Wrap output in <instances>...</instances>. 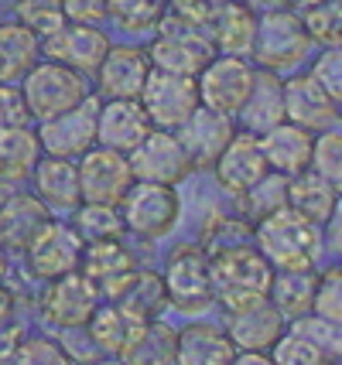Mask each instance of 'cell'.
<instances>
[{
    "instance_id": "cell-4",
    "label": "cell",
    "mask_w": 342,
    "mask_h": 365,
    "mask_svg": "<svg viewBox=\"0 0 342 365\" xmlns=\"http://www.w3.org/2000/svg\"><path fill=\"white\" fill-rule=\"evenodd\" d=\"M161 284L168 307H175L185 318H198L212 307V284H209V256L198 242H178L164 259Z\"/></svg>"
},
{
    "instance_id": "cell-21",
    "label": "cell",
    "mask_w": 342,
    "mask_h": 365,
    "mask_svg": "<svg viewBox=\"0 0 342 365\" xmlns=\"http://www.w3.org/2000/svg\"><path fill=\"white\" fill-rule=\"evenodd\" d=\"M223 331L229 334L236 351H271V345L288 331V318L267 297L261 304H250L243 311L226 314V328Z\"/></svg>"
},
{
    "instance_id": "cell-50",
    "label": "cell",
    "mask_w": 342,
    "mask_h": 365,
    "mask_svg": "<svg viewBox=\"0 0 342 365\" xmlns=\"http://www.w3.org/2000/svg\"><path fill=\"white\" fill-rule=\"evenodd\" d=\"M62 14L76 24H99L106 21V0H62Z\"/></svg>"
},
{
    "instance_id": "cell-53",
    "label": "cell",
    "mask_w": 342,
    "mask_h": 365,
    "mask_svg": "<svg viewBox=\"0 0 342 365\" xmlns=\"http://www.w3.org/2000/svg\"><path fill=\"white\" fill-rule=\"evenodd\" d=\"M17 338H21V328H17L14 321H11V324H4V328H0V355H4V351L11 349V345H14Z\"/></svg>"
},
{
    "instance_id": "cell-44",
    "label": "cell",
    "mask_w": 342,
    "mask_h": 365,
    "mask_svg": "<svg viewBox=\"0 0 342 365\" xmlns=\"http://www.w3.org/2000/svg\"><path fill=\"white\" fill-rule=\"evenodd\" d=\"M308 171H315L318 178H326L328 185L342 188V133H339V127L315 133Z\"/></svg>"
},
{
    "instance_id": "cell-47",
    "label": "cell",
    "mask_w": 342,
    "mask_h": 365,
    "mask_svg": "<svg viewBox=\"0 0 342 365\" xmlns=\"http://www.w3.org/2000/svg\"><path fill=\"white\" fill-rule=\"evenodd\" d=\"M226 0H164V14L181 21V24H192V28H209V21L219 14Z\"/></svg>"
},
{
    "instance_id": "cell-20",
    "label": "cell",
    "mask_w": 342,
    "mask_h": 365,
    "mask_svg": "<svg viewBox=\"0 0 342 365\" xmlns=\"http://www.w3.org/2000/svg\"><path fill=\"white\" fill-rule=\"evenodd\" d=\"M151 120L137 99H103L96 113V143L120 154H131L147 137Z\"/></svg>"
},
{
    "instance_id": "cell-39",
    "label": "cell",
    "mask_w": 342,
    "mask_h": 365,
    "mask_svg": "<svg viewBox=\"0 0 342 365\" xmlns=\"http://www.w3.org/2000/svg\"><path fill=\"white\" fill-rule=\"evenodd\" d=\"M124 359L131 365H175V331L161 318L147 321L141 338Z\"/></svg>"
},
{
    "instance_id": "cell-36",
    "label": "cell",
    "mask_w": 342,
    "mask_h": 365,
    "mask_svg": "<svg viewBox=\"0 0 342 365\" xmlns=\"http://www.w3.org/2000/svg\"><path fill=\"white\" fill-rule=\"evenodd\" d=\"M236 202H240V208H236L240 215H246L250 222H261L263 215H274L281 208H288V178L277 175V171H267L253 188L236 195Z\"/></svg>"
},
{
    "instance_id": "cell-27",
    "label": "cell",
    "mask_w": 342,
    "mask_h": 365,
    "mask_svg": "<svg viewBox=\"0 0 342 365\" xmlns=\"http://www.w3.org/2000/svg\"><path fill=\"white\" fill-rule=\"evenodd\" d=\"M28 178H31V191L51 212H72L79 205V171H76V160L41 154Z\"/></svg>"
},
{
    "instance_id": "cell-41",
    "label": "cell",
    "mask_w": 342,
    "mask_h": 365,
    "mask_svg": "<svg viewBox=\"0 0 342 365\" xmlns=\"http://www.w3.org/2000/svg\"><path fill=\"white\" fill-rule=\"evenodd\" d=\"M311 45H339L342 34V4L339 0H318L298 11Z\"/></svg>"
},
{
    "instance_id": "cell-11",
    "label": "cell",
    "mask_w": 342,
    "mask_h": 365,
    "mask_svg": "<svg viewBox=\"0 0 342 365\" xmlns=\"http://www.w3.org/2000/svg\"><path fill=\"white\" fill-rule=\"evenodd\" d=\"M24 253V270L34 280H55L62 273L79 270V253H82V239L69 222L51 215L49 222L38 229V236L21 250Z\"/></svg>"
},
{
    "instance_id": "cell-23",
    "label": "cell",
    "mask_w": 342,
    "mask_h": 365,
    "mask_svg": "<svg viewBox=\"0 0 342 365\" xmlns=\"http://www.w3.org/2000/svg\"><path fill=\"white\" fill-rule=\"evenodd\" d=\"M144 324H147L144 318L131 314L127 307H120L116 301H99L96 311H93V318L86 321L82 331L89 334V341H93L99 351L124 359V355L134 349V341L141 338Z\"/></svg>"
},
{
    "instance_id": "cell-1",
    "label": "cell",
    "mask_w": 342,
    "mask_h": 365,
    "mask_svg": "<svg viewBox=\"0 0 342 365\" xmlns=\"http://www.w3.org/2000/svg\"><path fill=\"white\" fill-rule=\"evenodd\" d=\"M271 280H274V267L263 259L257 246H240L229 253L209 256L212 304H219L226 314L267 301Z\"/></svg>"
},
{
    "instance_id": "cell-10",
    "label": "cell",
    "mask_w": 342,
    "mask_h": 365,
    "mask_svg": "<svg viewBox=\"0 0 342 365\" xmlns=\"http://www.w3.org/2000/svg\"><path fill=\"white\" fill-rule=\"evenodd\" d=\"M127 160H131L134 181H154V185H175V188L196 171L178 133L161 127L147 130V137L127 154Z\"/></svg>"
},
{
    "instance_id": "cell-7",
    "label": "cell",
    "mask_w": 342,
    "mask_h": 365,
    "mask_svg": "<svg viewBox=\"0 0 342 365\" xmlns=\"http://www.w3.org/2000/svg\"><path fill=\"white\" fill-rule=\"evenodd\" d=\"M158 28H161L158 38L147 45L151 68H158V72L196 79L198 72H202V65L216 55L209 45V34H202V28L181 24V21H175V17H168V14L158 21Z\"/></svg>"
},
{
    "instance_id": "cell-49",
    "label": "cell",
    "mask_w": 342,
    "mask_h": 365,
    "mask_svg": "<svg viewBox=\"0 0 342 365\" xmlns=\"http://www.w3.org/2000/svg\"><path fill=\"white\" fill-rule=\"evenodd\" d=\"M28 123H31V113L24 103V93L14 82H0V130L28 127Z\"/></svg>"
},
{
    "instance_id": "cell-26",
    "label": "cell",
    "mask_w": 342,
    "mask_h": 365,
    "mask_svg": "<svg viewBox=\"0 0 342 365\" xmlns=\"http://www.w3.org/2000/svg\"><path fill=\"white\" fill-rule=\"evenodd\" d=\"M236 120H240L243 133H253V137H261L271 127L284 123V79L271 68H257L250 96L236 110Z\"/></svg>"
},
{
    "instance_id": "cell-33",
    "label": "cell",
    "mask_w": 342,
    "mask_h": 365,
    "mask_svg": "<svg viewBox=\"0 0 342 365\" xmlns=\"http://www.w3.org/2000/svg\"><path fill=\"white\" fill-rule=\"evenodd\" d=\"M41 140H38V130L31 127H11L0 130V178L7 181H28V175L34 171V164L41 158Z\"/></svg>"
},
{
    "instance_id": "cell-9",
    "label": "cell",
    "mask_w": 342,
    "mask_h": 365,
    "mask_svg": "<svg viewBox=\"0 0 342 365\" xmlns=\"http://www.w3.org/2000/svg\"><path fill=\"white\" fill-rule=\"evenodd\" d=\"M257 76V65L240 55H212L209 62L202 65V72L196 76L198 89V106H209L216 113L236 116V110L246 103L250 86Z\"/></svg>"
},
{
    "instance_id": "cell-18",
    "label": "cell",
    "mask_w": 342,
    "mask_h": 365,
    "mask_svg": "<svg viewBox=\"0 0 342 365\" xmlns=\"http://www.w3.org/2000/svg\"><path fill=\"white\" fill-rule=\"evenodd\" d=\"M178 140L185 147V154L192 160V168L196 171H206L216 164V158L223 154V147L229 143V137L236 133V123H233V116L226 113H216L209 106H196L192 116L181 123L178 130Z\"/></svg>"
},
{
    "instance_id": "cell-31",
    "label": "cell",
    "mask_w": 342,
    "mask_h": 365,
    "mask_svg": "<svg viewBox=\"0 0 342 365\" xmlns=\"http://www.w3.org/2000/svg\"><path fill=\"white\" fill-rule=\"evenodd\" d=\"M288 208L298 212L301 219L322 225L332 215H339V188L328 185L315 171H301V175L288 178Z\"/></svg>"
},
{
    "instance_id": "cell-37",
    "label": "cell",
    "mask_w": 342,
    "mask_h": 365,
    "mask_svg": "<svg viewBox=\"0 0 342 365\" xmlns=\"http://www.w3.org/2000/svg\"><path fill=\"white\" fill-rule=\"evenodd\" d=\"M69 225L79 232L82 242H93V239H110V236H127L124 232V219H120V208L116 205H96V202H79L72 208V219Z\"/></svg>"
},
{
    "instance_id": "cell-34",
    "label": "cell",
    "mask_w": 342,
    "mask_h": 365,
    "mask_svg": "<svg viewBox=\"0 0 342 365\" xmlns=\"http://www.w3.org/2000/svg\"><path fill=\"white\" fill-rule=\"evenodd\" d=\"M198 246L206 256H219L240 246H253V222L240 212H212L198 229Z\"/></svg>"
},
{
    "instance_id": "cell-43",
    "label": "cell",
    "mask_w": 342,
    "mask_h": 365,
    "mask_svg": "<svg viewBox=\"0 0 342 365\" xmlns=\"http://www.w3.org/2000/svg\"><path fill=\"white\" fill-rule=\"evenodd\" d=\"M311 314L332 321V324H342V267L339 263H332V267L315 273Z\"/></svg>"
},
{
    "instance_id": "cell-14",
    "label": "cell",
    "mask_w": 342,
    "mask_h": 365,
    "mask_svg": "<svg viewBox=\"0 0 342 365\" xmlns=\"http://www.w3.org/2000/svg\"><path fill=\"white\" fill-rule=\"evenodd\" d=\"M96 113H99V99L89 93L79 106L59 113L51 120H41V127H38L41 150L69 160L82 158L89 147H96Z\"/></svg>"
},
{
    "instance_id": "cell-29",
    "label": "cell",
    "mask_w": 342,
    "mask_h": 365,
    "mask_svg": "<svg viewBox=\"0 0 342 365\" xmlns=\"http://www.w3.org/2000/svg\"><path fill=\"white\" fill-rule=\"evenodd\" d=\"M209 45L219 55H240L250 58L253 48V34H257V11L246 7L240 0H226L219 7V14L209 21Z\"/></svg>"
},
{
    "instance_id": "cell-54",
    "label": "cell",
    "mask_w": 342,
    "mask_h": 365,
    "mask_svg": "<svg viewBox=\"0 0 342 365\" xmlns=\"http://www.w3.org/2000/svg\"><path fill=\"white\" fill-rule=\"evenodd\" d=\"M86 365H131L127 359H120V355H103V359H93V362Z\"/></svg>"
},
{
    "instance_id": "cell-28",
    "label": "cell",
    "mask_w": 342,
    "mask_h": 365,
    "mask_svg": "<svg viewBox=\"0 0 342 365\" xmlns=\"http://www.w3.org/2000/svg\"><path fill=\"white\" fill-rule=\"evenodd\" d=\"M236 345L223 328L209 321H192L175 331V365H229Z\"/></svg>"
},
{
    "instance_id": "cell-46",
    "label": "cell",
    "mask_w": 342,
    "mask_h": 365,
    "mask_svg": "<svg viewBox=\"0 0 342 365\" xmlns=\"http://www.w3.org/2000/svg\"><path fill=\"white\" fill-rule=\"evenodd\" d=\"M308 76L328 99L342 103V48L339 45H322V55L315 58Z\"/></svg>"
},
{
    "instance_id": "cell-59",
    "label": "cell",
    "mask_w": 342,
    "mask_h": 365,
    "mask_svg": "<svg viewBox=\"0 0 342 365\" xmlns=\"http://www.w3.org/2000/svg\"><path fill=\"white\" fill-rule=\"evenodd\" d=\"M326 365H339V359H328V362Z\"/></svg>"
},
{
    "instance_id": "cell-58",
    "label": "cell",
    "mask_w": 342,
    "mask_h": 365,
    "mask_svg": "<svg viewBox=\"0 0 342 365\" xmlns=\"http://www.w3.org/2000/svg\"><path fill=\"white\" fill-rule=\"evenodd\" d=\"M291 4V11H301V7H308V4H318V0H288Z\"/></svg>"
},
{
    "instance_id": "cell-30",
    "label": "cell",
    "mask_w": 342,
    "mask_h": 365,
    "mask_svg": "<svg viewBox=\"0 0 342 365\" xmlns=\"http://www.w3.org/2000/svg\"><path fill=\"white\" fill-rule=\"evenodd\" d=\"M106 301H116L120 307H127L131 314H137V318H144V321L161 318L164 307H168L161 273L147 270V267H137V270L127 273V277L106 294Z\"/></svg>"
},
{
    "instance_id": "cell-12",
    "label": "cell",
    "mask_w": 342,
    "mask_h": 365,
    "mask_svg": "<svg viewBox=\"0 0 342 365\" xmlns=\"http://www.w3.org/2000/svg\"><path fill=\"white\" fill-rule=\"evenodd\" d=\"M79 171V202H96V205H120V198L134 185V171L127 154L110 150V147H89L82 158H76Z\"/></svg>"
},
{
    "instance_id": "cell-22",
    "label": "cell",
    "mask_w": 342,
    "mask_h": 365,
    "mask_svg": "<svg viewBox=\"0 0 342 365\" xmlns=\"http://www.w3.org/2000/svg\"><path fill=\"white\" fill-rule=\"evenodd\" d=\"M284 120H291L311 133H322V130L339 127V103L328 99L311 82V76H294L284 82Z\"/></svg>"
},
{
    "instance_id": "cell-55",
    "label": "cell",
    "mask_w": 342,
    "mask_h": 365,
    "mask_svg": "<svg viewBox=\"0 0 342 365\" xmlns=\"http://www.w3.org/2000/svg\"><path fill=\"white\" fill-rule=\"evenodd\" d=\"M14 191H17V185H14V181H7V178H0V202H7V198H11Z\"/></svg>"
},
{
    "instance_id": "cell-6",
    "label": "cell",
    "mask_w": 342,
    "mask_h": 365,
    "mask_svg": "<svg viewBox=\"0 0 342 365\" xmlns=\"http://www.w3.org/2000/svg\"><path fill=\"white\" fill-rule=\"evenodd\" d=\"M116 208H120V219H124V232L144 239V242H158L178 225L181 195L175 185L134 181Z\"/></svg>"
},
{
    "instance_id": "cell-48",
    "label": "cell",
    "mask_w": 342,
    "mask_h": 365,
    "mask_svg": "<svg viewBox=\"0 0 342 365\" xmlns=\"http://www.w3.org/2000/svg\"><path fill=\"white\" fill-rule=\"evenodd\" d=\"M294 331H301V334H308L311 341L318 345V349H326L328 355H339V349H342V328L339 324H332V321H326V318H315V314H301V318H294V321H288Z\"/></svg>"
},
{
    "instance_id": "cell-24",
    "label": "cell",
    "mask_w": 342,
    "mask_h": 365,
    "mask_svg": "<svg viewBox=\"0 0 342 365\" xmlns=\"http://www.w3.org/2000/svg\"><path fill=\"white\" fill-rule=\"evenodd\" d=\"M257 140H261L263 160H267L271 171H277V175H284V178H294V175H301V171H308L311 143H315V133H311V130L284 120V123L271 127L267 133H261Z\"/></svg>"
},
{
    "instance_id": "cell-57",
    "label": "cell",
    "mask_w": 342,
    "mask_h": 365,
    "mask_svg": "<svg viewBox=\"0 0 342 365\" xmlns=\"http://www.w3.org/2000/svg\"><path fill=\"white\" fill-rule=\"evenodd\" d=\"M11 273V259H7V250H0V280H7Z\"/></svg>"
},
{
    "instance_id": "cell-3",
    "label": "cell",
    "mask_w": 342,
    "mask_h": 365,
    "mask_svg": "<svg viewBox=\"0 0 342 365\" xmlns=\"http://www.w3.org/2000/svg\"><path fill=\"white\" fill-rule=\"evenodd\" d=\"M311 51V38L301 24L298 11L291 7H267L257 14V34H253V48L250 58L257 68H271V72H288L294 65H301Z\"/></svg>"
},
{
    "instance_id": "cell-40",
    "label": "cell",
    "mask_w": 342,
    "mask_h": 365,
    "mask_svg": "<svg viewBox=\"0 0 342 365\" xmlns=\"http://www.w3.org/2000/svg\"><path fill=\"white\" fill-rule=\"evenodd\" d=\"M106 17H114L127 34L151 31L164 17V0H106Z\"/></svg>"
},
{
    "instance_id": "cell-19",
    "label": "cell",
    "mask_w": 342,
    "mask_h": 365,
    "mask_svg": "<svg viewBox=\"0 0 342 365\" xmlns=\"http://www.w3.org/2000/svg\"><path fill=\"white\" fill-rule=\"evenodd\" d=\"M137 253L124 242V236H110V239H93V242H82L79 253V273L89 284L99 290V297H106L131 270H137Z\"/></svg>"
},
{
    "instance_id": "cell-42",
    "label": "cell",
    "mask_w": 342,
    "mask_h": 365,
    "mask_svg": "<svg viewBox=\"0 0 342 365\" xmlns=\"http://www.w3.org/2000/svg\"><path fill=\"white\" fill-rule=\"evenodd\" d=\"M271 359H274V365H326L328 359H339V355H328L326 349H318L311 341L308 334L294 331L288 324V331L271 345Z\"/></svg>"
},
{
    "instance_id": "cell-25",
    "label": "cell",
    "mask_w": 342,
    "mask_h": 365,
    "mask_svg": "<svg viewBox=\"0 0 342 365\" xmlns=\"http://www.w3.org/2000/svg\"><path fill=\"white\" fill-rule=\"evenodd\" d=\"M49 219L51 208L34 191H14L7 202H0V250L21 253Z\"/></svg>"
},
{
    "instance_id": "cell-45",
    "label": "cell",
    "mask_w": 342,
    "mask_h": 365,
    "mask_svg": "<svg viewBox=\"0 0 342 365\" xmlns=\"http://www.w3.org/2000/svg\"><path fill=\"white\" fill-rule=\"evenodd\" d=\"M14 14L17 24H24L38 38H49L51 31H59L66 24L62 0H14Z\"/></svg>"
},
{
    "instance_id": "cell-32",
    "label": "cell",
    "mask_w": 342,
    "mask_h": 365,
    "mask_svg": "<svg viewBox=\"0 0 342 365\" xmlns=\"http://www.w3.org/2000/svg\"><path fill=\"white\" fill-rule=\"evenodd\" d=\"M38 58H41L38 34H31L17 21L0 24V82H21Z\"/></svg>"
},
{
    "instance_id": "cell-52",
    "label": "cell",
    "mask_w": 342,
    "mask_h": 365,
    "mask_svg": "<svg viewBox=\"0 0 342 365\" xmlns=\"http://www.w3.org/2000/svg\"><path fill=\"white\" fill-rule=\"evenodd\" d=\"M229 365H274L271 351H236Z\"/></svg>"
},
{
    "instance_id": "cell-38",
    "label": "cell",
    "mask_w": 342,
    "mask_h": 365,
    "mask_svg": "<svg viewBox=\"0 0 342 365\" xmlns=\"http://www.w3.org/2000/svg\"><path fill=\"white\" fill-rule=\"evenodd\" d=\"M0 365H72V355L62 341L21 331V338L0 355Z\"/></svg>"
},
{
    "instance_id": "cell-13",
    "label": "cell",
    "mask_w": 342,
    "mask_h": 365,
    "mask_svg": "<svg viewBox=\"0 0 342 365\" xmlns=\"http://www.w3.org/2000/svg\"><path fill=\"white\" fill-rule=\"evenodd\" d=\"M137 103L144 106L151 127L178 130L181 123L192 116V110L198 106L196 79L151 68V76H147L144 89H141V96H137Z\"/></svg>"
},
{
    "instance_id": "cell-15",
    "label": "cell",
    "mask_w": 342,
    "mask_h": 365,
    "mask_svg": "<svg viewBox=\"0 0 342 365\" xmlns=\"http://www.w3.org/2000/svg\"><path fill=\"white\" fill-rule=\"evenodd\" d=\"M106 48H110V38L99 31L96 24H76V21H66L59 31L41 38V55L49 62L76 68L82 76H93L96 72V65L103 62Z\"/></svg>"
},
{
    "instance_id": "cell-60",
    "label": "cell",
    "mask_w": 342,
    "mask_h": 365,
    "mask_svg": "<svg viewBox=\"0 0 342 365\" xmlns=\"http://www.w3.org/2000/svg\"><path fill=\"white\" fill-rule=\"evenodd\" d=\"M0 4H14V0H0Z\"/></svg>"
},
{
    "instance_id": "cell-51",
    "label": "cell",
    "mask_w": 342,
    "mask_h": 365,
    "mask_svg": "<svg viewBox=\"0 0 342 365\" xmlns=\"http://www.w3.org/2000/svg\"><path fill=\"white\" fill-rule=\"evenodd\" d=\"M14 311H17V301H14V290L7 287V280H0V328L14 321Z\"/></svg>"
},
{
    "instance_id": "cell-16",
    "label": "cell",
    "mask_w": 342,
    "mask_h": 365,
    "mask_svg": "<svg viewBox=\"0 0 342 365\" xmlns=\"http://www.w3.org/2000/svg\"><path fill=\"white\" fill-rule=\"evenodd\" d=\"M93 76H96V93L103 99H137L147 76H151L147 48L110 45Z\"/></svg>"
},
{
    "instance_id": "cell-35",
    "label": "cell",
    "mask_w": 342,
    "mask_h": 365,
    "mask_svg": "<svg viewBox=\"0 0 342 365\" xmlns=\"http://www.w3.org/2000/svg\"><path fill=\"white\" fill-rule=\"evenodd\" d=\"M315 267L311 270H274L271 280V304L284 314L288 321L301 318L311 311V290H315Z\"/></svg>"
},
{
    "instance_id": "cell-5",
    "label": "cell",
    "mask_w": 342,
    "mask_h": 365,
    "mask_svg": "<svg viewBox=\"0 0 342 365\" xmlns=\"http://www.w3.org/2000/svg\"><path fill=\"white\" fill-rule=\"evenodd\" d=\"M21 93H24V103H28V113H31V120H51V116H59V113L72 110V106H79L86 96L93 93V86H89V76H82L76 68H66V65L59 62H38L24 72V79H21Z\"/></svg>"
},
{
    "instance_id": "cell-56",
    "label": "cell",
    "mask_w": 342,
    "mask_h": 365,
    "mask_svg": "<svg viewBox=\"0 0 342 365\" xmlns=\"http://www.w3.org/2000/svg\"><path fill=\"white\" fill-rule=\"evenodd\" d=\"M240 4H246V7H253L257 14H261V11H267V7H274V0H240Z\"/></svg>"
},
{
    "instance_id": "cell-2",
    "label": "cell",
    "mask_w": 342,
    "mask_h": 365,
    "mask_svg": "<svg viewBox=\"0 0 342 365\" xmlns=\"http://www.w3.org/2000/svg\"><path fill=\"white\" fill-rule=\"evenodd\" d=\"M253 246L274 270H311L322 253V229L291 208L253 222Z\"/></svg>"
},
{
    "instance_id": "cell-8",
    "label": "cell",
    "mask_w": 342,
    "mask_h": 365,
    "mask_svg": "<svg viewBox=\"0 0 342 365\" xmlns=\"http://www.w3.org/2000/svg\"><path fill=\"white\" fill-rule=\"evenodd\" d=\"M99 301L103 297L96 287L79 270H72L55 280H45L41 294H38V318L55 331H82Z\"/></svg>"
},
{
    "instance_id": "cell-17",
    "label": "cell",
    "mask_w": 342,
    "mask_h": 365,
    "mask_svg": "<svg viewBox=\"0 0 342 365\" xmlns=\"http://www.w3.org/2000/svg\"><path fill=\"white\" fill-rule=\"evenodd\" d=\"M216 185L226 191V195H243L246 188H253L271 168L263 160V150H261V140L253 133H233L229 143L223 147V154L216 158V164L209 168Z\"/></svg>"
}]
</instances>
